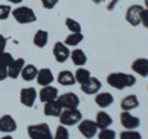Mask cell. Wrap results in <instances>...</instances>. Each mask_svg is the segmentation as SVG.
<instances>
[{
    "label": "cell",
    "instance_id": "obj_18",
    "mask_svg": "<svg viewBox=\"0 0 148 139\" xmlns=\"http://www.w3.org/2000/svg\"><path fill=\"white\" fill-rule=\"evenodd\" d=\"M138 106H140V100H138L137 95H127L125 96L123 99L120 102V107H121L122 111H130L131 112L132 110H136Z\"/></svg>",
    "mask_w": 148,
    "mask_h": 139
},
{
    "label": "cell",
    "instance_id": "obj_28",
    "mask_svg": "<svg viewBox=\"0 0 148 139\" xmlns=\"http://www.w3.org/2000/svg\"><path fill=\"white\" fill-rule=\"evenodd\" d=\"M66 26H67V29L71 31V33H74V32H82V25L72 17L66 18Z\"/></svg>",
    "mask_w": 148,
    "mask_h": 139
},
{
    "label": "cell",
    "instance_id": "obj_23",
    "mask_svg": "<svg viewBox=\"0 0 148 139\" xmlns=\"http://www.w3.org/2000/svg\"><path fill=\"white\" fill-rule=\"evenodd\" d=\"M37 73H38V69L36 68V65H34V64H25V67L21 70L20 76L25 81H32L36 80Z\"/></svg>",
    "mask_w": 148,
    "mask_h": 139
},
{
    "label": "cell",
    "instance_id": "obj_14",
    "mask_svg": "<svg viewBox=\"0 0 148 139\" xmlns=\"http://www.w3.org/2000/svg\"><path fill=\"white\" fill-rule=\"evenodd\" d=\"M17 129V123L11 114H3L0 117V132L12 133Z\"/></svg>",
    "mask_w": 148,
    "mask_h": 139
},
{
    "label": "cell",
    "instance_id": "obj_13",
    "mask_svg": "<svg viewBox=\"0 0 148 139\" xmlns=\"http://www.w3.org/2000/svg\"><path fill=\"white\" fill-rule=\"evenodd\" d=\"M36 81L40 86H48L54 81V75L52 70L49 68H42L38 69V73H37L36 76Z\"/></svg>",
    "mask_w": 148,
    "mask_h": 139
},
{
    "label": "cell",
    "instance_id": "obj_32",
    "mask_svg": "<svg viewBox=\"0 0 148 139\" xmlns=\"http://www.w3.org/2000/svg\"><path fill=\"white\" fill-rule=\"evenodd\" d=\"M12 9L10 5H3L0 4V20H6V18L11 15Z\"/></svg>",
    "mask_w": 148,
    "mask_h": 139
},
{
    "label": "cell",
    "instance_id": "obj_34",
    "mask_svg": "<svg viewBox=\"0 0 148 139\" xmlns=\"http://www.w3.org/2000/svg\"><path fill=\"white\" fill-rule=\"evenodd\" d=\"M58 1H59V0H41V3H42V6L45 9H48V10L53 9L58 4Z\"/></svg>",
    "mask_w": 148,
    "mask_h": 139
},
{
    "label": "cell",
    "instance_id": "obj_11",
    "mask_svg": "<svg viewBox=\"0 0 148 139\" xmlns=\"http://www.w3.org/2000/svg\"><path fill=\"white\" fill-rule=\"evenodd\" d=\"M101 86H103L101 85V81L98 78L90 76L89 80L80 85V90L86 95H96L101 90Z\"/></svg>",
    "mask_w": 148,
    "mask_h": 139
},
{
    "label": "cell",
    "instance_id": "obj_12",
    "mask_svg": "<svg viewBox=\"0 0 148 139\" xmlns=\"http://www.w3.org/2000/svg\"><path fill=\"white\" fill-rule=\"evenodd\" d=\"M58 96H59L58 89L57 87H54V86H52V85L43 86L42 89L40 90V94H38L40 101L42 104L49 102V101H53V100H57Z\"/></svg>",
    "mask_w": 148,
    "mask_h": 139
},
{
    "label": "cell",
    "instance_id": "obj_9",
    "mask_svg": "<svg viewBox=\"0 0 148 139\" xmlns=\"http://www.w3.org/2000/svg\"><path fill=\"white\" fill-rule=\"evenodd\" d=\"M69 55H71V50H69L68 46H66L63 42L58 41L53 46V57L58 63H64L68 61Z\"/></svg>",
    "mask_w": 148,
    "mask_h": 139
},
{
    "label": "cell",
    "instance_id": "obj_31",
    "mask_svg": "<svg viewBox=\"0 0 148 139\" xmlns=\"http://www.w3.org/2000/svg\"><path fill=\"white\" fill-rule=\"evenodd\" d=\"M53 139H69V132H68L67 127L59 124V126L57 127V129H56Z\"/></svg>",
    "mask_w": 148,
    "mask_h": 139
},
{
    "label": "cell",
    "instance_id": "obj_21",
    "mask_svg": "<svg viewBox=\"0 0 148 139\" xmlns=\"http://www.w3.org/2000/svg\"><path fill=\"white\" fill-rule=\"evenodd\" d=\"M71 61L73 62L74 65L77 67H84L88 62V57L84 53V50L80 48H75L74 50H71V55H69Z\"/></svg>",
    "mask_w": 148,
    "mask_h": 139
},
{
    "label": "cell",
    "instance_id": "obj_33",
    "mask_svg": "<svg viewBox=\"0 0 148 139\" xmlns=\"http://www.w3.org/2000/svg\"><path fill=\"white\" fill-rule=\"evenodd\" d=\"M140 20H141V25H143V27L148 29V9L143 7V10L141 11Z\"/></svg>",
    "mask_w": 148,
    "mask_h": 139
},
{
    "label": "cell",
    "instance_id": "obj_40",
    "mask_svg": "<svg viewBox=\"0 0 148 139\" xmlns=\"http://www.w3.org/2000/svg\"><path fill=\"white\" fill-rule=\"evenodd\" d=\"M145 6L146 9H148V0H145Z\"/></svg>",
    "mask_w": 148,
    "mask_h": 139
},
{
    "label": "cell",
    "instance_id": "obj_19",
    "mask_svg": "<svg viewBox=\"0 0 148 139\" xmlns=\"http://www.w3.org/2000/svg\"><path fill=\"white\" fill-rule=\"evenodd\" d=\"M95 104L96 106H99L100 108H108L114 104V95L110 92H98L95 95Z\"/></svg>",
    "mask_w": 148,
    "mask_h": 139
},
{
    "label": "cell",
    "instance_id": "obj_25",
    "mask_svg": "<svg viewBox=\"0 0 148 139\" xmlns=\"http://www.w3.org/2000/svg\"><path fill=\"white\" fill-rule=\"evenodd\" d=\"M83 40H84V35L82 32H74V33H71L66 37L63 43L68 46V47H77L78 44L82 43Z\"/></svg>",
    "mask_w": 148,
    "mask_h": 139
},
{
    "label": "cell",
    "instance_id": "obj_26",
    "mask_svg": "<svg viewBox=\"0 0 148 139\" xmlns=\"http://www.w3.org/2000/svg\"><path fill=\"white\" fill-rule=\"evenodd\" d=\"M74 76H75V81L78 82V84L82 85V84H84L85 81L89 80V78L91 76V74H90V72L88 70V69L79 67L75 70V73H74Z\"/></svg>",
    "mask_w": 148,
    "mask_h": 139
},
{
    "label": "cell",
    "instance_id": "obj_30",
    "mask_svg": "<svg viewBox=\"0 0 148 139\" xmlns=\"http://www.w3.org/2000/svg\"><path fill=\"white\" fill-rule=\"evenodd\" d=\"M14 61V57L9 52H1L0 53V68H8Z\"/></svg>",
    "mask_w": 148,
    "mask_h": 139
},
{
    "label": "cell",
    "instance_id": "obj_17",
    "mask_svg": "<svg viewBox=\"0 0 148 139\" xmlns=\"http://www.w3.org/2000/svg\"><path fill=\"white\" fill-rule=\"evenodd\" d=\"M62 106L61 104L58 102V100H53V101H49V102H46L45 104V107H43V113L48 117H59L62 113Z\"/></svg>",
    "mask_w": 148,
    "mask_h": 139
},
{
    "label": "cell",
    "instance_id": "obj_38",
    "mask_svg": "<svg viewBox=\"0 0 148 139\" xmlns=\"http://www.w3.org/2000/svg\"><path fill=\"white\" fill-rule=\"evenodd\" d=\"M0 139H14L11 136H9V134H6V136H4V137H1Z\"/></svg>",
    "mask_w": 148,
    "mask_h": 139
},
{
    "label": "cell",
    "instance_id": "obj_22",
    "mask_svg": "<svg viewBox=\"0 0 148 139\" xmlns=\"http://www.w3.org/2000/svg\"><path fill=\"white\" fill-rule=\"evenodd\" d=\"M57 81L59 85L62 86H72L75 84V76H74V74L69 70H62L58 73L57 75Z\"/></svg>",
    "mask_w": 148,
    "mask_h": 139
},
{
    "label": "cell",
    "instance_id": "obj_41",
    "mask_svg": "<svg viewBox=\"0 0 148 139\" xmlns=\"http://www.w3.org/2000/svg\"><path fill=\"white\" fill-rule=\"evenodd\" d=\"M147 90H148V86H147Z\"/></svg>",
    "mask_w": 148,
    "mask_h": 139
},
{
    "label": "cell",
    "instance_id": "obj_16",
    "mask_svg": "<svg viewBox=\"0 0 148 139\" xmlns=\"http://www.w3.org/2000/svg\"><path fill=\"white\" fill-rule=\"evenodd\" d=\"M131 69L136 74L142 78L148 76V59L147 58H137L131 64Z\"/></svg>",
    "mask_w": 148,
    "mask_h": 139
},
{
    "label": "cell",
    "instance_id": "obj_37",
    "mask_svg": "<svg viewBox=\"0 0 148 139\" xmlns=\"http://www.w3.org/2000/svg\"><path fill=\"white\" fill-rule=\"evenodd\" d=\"M8 1H10L11 4H20L21 1H24V0H8Z\"/></svg>",
    "mask_w": 148,
    "mask_h": 139
},
{
    "label": "cell",
    "instance_id": "obj_27",
    "mask_svg": "<svg viewBox=\"0 0 148 139\" xmlns=\"http://www.w3.org/2000/svg\"><path fill=\"white\" fill-rule=\"evenodd\" d=\"M120 139H142V134L136 129H125L120 133Z\"/></svg>",
    "mask_w": 148,
    "mask_h": 139
},
{
    "label": "cell",
    "instance_id": "obj_24",
    "mask_svg": "<svg viewBox=\"0 0 148 139\" xmlns=\"http://www.w3.org/2000/svg\"><path fill=\"white\" fill-rule=\"evenodd\" d=\"M48 32L45 30H38L34 36V44L38 48H43L48 43Z\"/></svg>",
    "mask_w": 148,
    "mask_h": 139
},
{
    "label": "cell",
    "instance_id": "obj_8",
    "mask_svg": "<svg viewBox=\"0 0 148 139\" xmlns=\"http://www.w3.org/2000/svg\"><path fill=\"white\" fill-rule=\"evenodd\" d=\"M143 10L142 5H138V4H135V5H131L127 10H126V15H125V18L131 26L137 27L141 25V11Z\"/></svg>",
    "mask_w": 148,
    "mask_h": 139
},
{
    "label": "cell",
    "instance_id": "obj_1",
    "mask_svg": "<svg viewBox=\"0 0 148 139\" xmlns=\"http://www.w3.org/2000/svg\"><path fill=\"white\" fill-rule=\"evenodd\" d=\"M106 82L116 90H123L135 86L137 79L135 75L127 73H110L106 78Z\"/></svg>",
    "mask_w": 148,
    "mask_h": 139
},
{
    "label": "cell",
    "instance_id": "obj_15",
    "mask_svg": "<svg viewBox=\"0 0 148 139\" xmlns=\"http://www.w3.org/2000/svg\"><path fill=\"white\" fill-rule=\"evenodd\" d=\"M25 67V59L24 58H17V59H14L11 62V64L9 65L8 69V78L10 79H17L20 76L22 68Z\"/></svg>",
    "mask_w": 148,
    "mask_h": 139
},
{
    "label": "cell",
    "instance_id": "obj_29",
    "mask_svg": "<svg viewBox=\"0 0 148 139\" xmlns=\"http://www.w3.org/2000/svg\"><path fill=\"white\" fill-rule=\"evenodd\" d=\"M96 136L99 139H116V132L110 128H104L100 129V132H98Z\"/></svg>",
    "mask_w": 148,
    "mask_h": 139
},
{
    "label": "cell",
    "instance_id": "obj_3",
    "mask_svg": "<svg viewBox=\"0 0 148 139\" xmlns=\"http://www.w3.org/2000/svg\"><path fill=\"white\" fill-rule=\"evenodd\" d=\"M27 134L30 139H53L52 132L47 123L30 124L27 127Z\"/></svg>",
    "mask_w": 148,
    "mask_h": 139
},
{
    "label": "cell",
    "instance_id": "obj_39",
    "mask_svg": "<svg viewBox=\"0 0 148 139\" xmlns=\"http://www.w3.org/2000/svg\"><path fill=\"white\" fill-rule=\"evenodd\" d=\"M92 3H95V4H100L101 1H104V0H91Z\"/></svg>",
    "mask_w": 148,
    "mask_h": 139
},
{
    "label": "cell",
    "instance_id": "obj_5",
    "mask_svg": "<svg viewBox=\"0 0 148 139\" xmlns=\"http://www.w3.org/2000/svg\"><path fill=\"white\" fill-rule=\"evenodd\" d=\"M78 129H79L80 134L86 139H91L94 138L99 132V128L96 126L95 121L92 119H82V121L78 123Z\"/></svg>",
    "mask_w": 148,
    "mask_h": 139
},
{
    "label": "cell",
    "instance_id": "obj_10",
    "mask_svg": "<svg viewBox=\"0 0 148 139\" xmlns=\"http://www.w3.org/2000/svg\"><path fill=\"white\" fill-rule=\"evenodd\" d=\"M37 99V91L35 87H24L20 91V102L26 107H32Z\"/></svg>",
    "mask_w": 148,
    "mask_h": 139
},
{
    "label": "cell",
    "instance_id": "obj_2",
    "mask_svg": "<svg viewBox=\"0 0 148 139\" xmlns=\"http://www.w3.org/2000/svg\"><path fill=\"white\" fill-rule=\"evenodd\" d=\"M11 15L20 25H29L37 20L35 11L29 6H18L11 11Z\"/></svg>",
    "mask_w": 148,
    "mask_h": 139
},
{
    "label": "cell",
    "instance_id": "obj_36",
    "mask_svg": "<svg viewBox=\"0 0 148 139\" xmlns=\"http://www.w3.org/2000/svg\"><path fill=\"white\" fill-rule=\"evenodd\" d=\"M8 78V69L6 68H0V81L5 80Z\"/></svg>",
    "mask_w": 148,
    "mask_h": 139
},
{
    "label": "cell",
    "instance_id": "obj_7",
    "mask_svg": "<svg viewBox=\"0 0 148 139\" xmlns=\"http://www.w3.org/2000/svg\"><path fill=\"white\" fill-rule=\"evenodd\" d=\"M120 123L125 129H137L141 126V119L130 111H122L120 113Z\"/></svg>",
    "mask_w": 148,
    "mask_h": 139
},
{
    "label": "cell",
    "instance_id": "obj_20",
    "mask_svg": "<svg viewBox=\"0 0 148 139\" xmlns=\"http://www.w3.org/2000/svg\"><path fill=\"white\" fill-rule=\"evenodd\" d=\"M95 123L98 126L99 129H104V128H110V126L114 123V119L112 117L105 111H99L96 113V117H95Z\"/></svg>",
    "mask_w": 148,
    "mask_h": 139
},
{
    "label": "cell",
    "instance_id": "obj_6",
    "mask_svg": "<svg viewBox=\"0 0 148 139\" xmlns=\"http://www.w3.org/2000/svg\"><path fill=\"white\" fill-rule=\"evenodd\" d=\"M58 102L61 104L63 110H68V108H78V106L80 104V99L79 96L74 92H66L63 95L58 96Z\"/></svg>",
    "mask_w": 148,
    "mask_h": 139
},
{
    "label": "cell",
    "instance_id": "obj_4",
    "mask_svg": "<svg viewBox=\"0 0 148 139\" xmlns=\"http://www.w3.org/2000/svg\"><path fill=\"white\" fill-rule=\"evenodd\" d=\"M59 123L62 126L71 127L74 124H78L83 119V114L78 108H68L63 110L61 116H59Z\"/></svg>",
    "mask_w": 148,
    "mask_h": 139
},
{
    "label": "cell",
    "instance_id": "obj_35",
    "mask_svg": "<svg viewBox=\"0 0 148 139\" xmlns=\"http://www.w3.org/2000/svg\"><path fill=\"white\" fill-rule=\"evenodd\" d=\"M5 48H6V38L0 33V53L5 52Z\"/></svg>",
    "mask_w": 148,
    "mask_h": 139
}]
</instances>
